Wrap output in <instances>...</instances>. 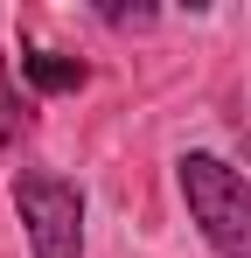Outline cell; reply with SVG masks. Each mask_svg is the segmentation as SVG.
<instances>
[{
  "label": "cell",
  "mask_w": 251,
  "mask_h": 258,
  "mask_svg": "<svg viewBox=\"0 0 251 258\" xmlns=\"http://www.w3.org/2000/svg\"><path fill=\"white\" fill-rule=\"evenodd\" d=\"M174 174H181L189 216L209 237V251L216 258H251V181L230 161H216V154H181Z\"/></svg>",
  "instance_id": "obj_1"
},
{
  "label": "cell",
  "mask_w": 251,
  "mask_h": 258,
  "mask_svg": "<svg viewBox=\"0 0 251 258\" xmlns=\"http://www.w3.org/2000/svg\"><path fill=\"white\" fill-rule=\"evenodd\" d=\"M14 210H21V230H28V251L35 258H77L84 251V196L77 181L49 168H21L14 174Z\"/></svg>",
  "instance_id": "obj_2"
},
{
  "label": "cell",
  "mask_w": 251,
  "mask_h": 258,
  "mask_svg": "<svg viewBox=\"0 0 251 258\" xmlns=\"http://www.w3.org/2000/svg\"><path fill=\"white\" fill-rule=\"evenodd\" d=\"M21 77H28L42 98H63V91H84L91 63H84V56H56V49H21Z\"/></svg>",
  "instance_id": "obj_3"
},
{
  "label": "cell",
  "mask_w": 251,
  "mask_h": 258,
  "mask_svg": "<svg viewBox=\"0 0 251 258\" xmlns=\"http://www.w3.org/2000/svg\"><path fill=\"white\" fill-rule=\"evenodd\" d=\"M28 126H35V112L14 98V70H7V56H0V147H21Z\"/></svg>",
  "instance_id": "obj_4"
},
{
  "label": "cell",
  "mask_w": 251,
  "mask_h": 258,
  "mask_svg": "<svg viewBox=\"0 0 251 258\" xmlns=\"http://www.w3.org/2000/svg\"><path fill=\"white\" fill-rule=\"evenodd\" d=\"M98 14H105L112 28H154V21H161L154 7H98Z\"/></svg>",
  "instance_id": "obj_5"
},
{
  "label": "cell",
  "mask_w": 251,
  "mask_h": 258,
  "mask_svg": "<svg viewBox=\"0 0 251 258\" xmlns=\"http://www.w3.org/2000/svg\"><path fill=\"white\" fill-rule=\"evenodd\" d=\"M244 161H251V140H244Z\"/></svg>",
  "instance_id": "obj_6"
}]
</instances>
